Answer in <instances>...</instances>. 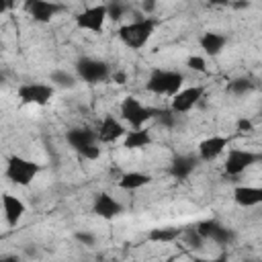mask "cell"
I'll return each mask as SVG.
<instances>
[{"instance_id": "obj_1", "label": "cell", "mask_w": 262, "mask_h": 262, "mask_svg": "<svg viewBox=\"0 0 262 262\" xmlns=\"http://www.w3.org/2000/svg\"><path fill=\"white\" fill-rule=\"evenodd\" d=\"M154 29H156V20H154V18H149V16H139V18H135V20H131V23H127V25H123V27H119L117 35H119V39H121L127 47H131V49H141V47L149 41V37L154 35Z\"/></svg>"}, {"instance_id": "obj_2", "label": "cell", "mask_w": 262, "mask_h": 262, "mask_svg": "<svg viewBox=\"0 0 262 262\" xmlns=\"http://www.w3.org/2000/svg\"><path fill=\"white\" fill-rule=\"evenodd\" d=\"M184 84V76L174 70H164V68H154L149 72V78L145 82V88L154 94L160 96H174Z\"/></svg>"}, {"instance_id": "obj_3", "label": "cell", "mask_w": 262, "mask_h": 262, "mask_svg": "<svg viewBox=\"0 0 262 262\" xmlns=\"http://www.w3.org/2000/svg\"><path fill=\"white\" fill-rule=\"evenodd\" d=\"M41 172V164L29 160V158H23V156H10L6 160V178L16 184V186H29L35 176Z\"/></svg>"}, {"instance_id": "obj_4", "label": "cell", "mask_w": 262, "mask_h": 262, "mask_svg": "<svg viewBox=\"0 0 262 262\" xmlns=\"http://www.w3.org/2000/svg\"><path fill=\"white\" fill-rule=\"evenodd\" d=\"M156 111L154 106H145L139 102V98L135 96H127L123 98L121 102V119L125 123L131 125V129H137V127H143L147 121H151L156 117Z\"/></svg>"}, {"instance_id": "obj_5", "label": "cell", "mask_w": 262, "mask_h": 262, "mask_svg": "<svg viewBox=\"0 0 262 262\" xmlns=\"http://www.w3.org/2000/svg\"><path fill=\"white\" fill-rule=\"evenodd\" d=\"M76 76L86 84H98L111 78V66L102 59L82 57L76 61Z\"/></svg>"}, {"instance_id": "obj_6", "label": "cell", "mask_w": 262, "mask_h": 262, "mask_svg": "<svg viewBox=\"0 0 262 262\" xmlns=\"http://www.w3.org/2000/svg\"><path fill=\"white\" fill-rule=\"evenodd\" d=\"M16 96L20 98V102L25 104H37L43 106L51 100L53 96V86L51 84H43V82H27L20 84L16 88Z\"/></svg>"}, {"instance_id": "obj_7", "label": "cell", "mask_w": 262, "mask_h": 262, "mask_svg": "<svg viewBox=\"0 0 262 262\" xmlns=\"http://www.w3.org/2000/svg\"><path fill=\"white\" fill-rule=\"evenodd\" d=\"M194 229L205 237V239H211L219 246H227L235 239V231L223 223H219L217 219H203L194 225Z\"/></svg>"}, {"instance_id": "obj_8", "label": "cell", "mask_w": 262, "mask_h": 262, "mask_svg": "<svg viewBox=\"0 0 262 262\" xmlns=\"http://www.w3.org/2000/svg\"><path fill=\"white\" fill-rule=\"evenodd\" d=\"M106 18H108V16H106V6H104V4L88 6V8H84L82 12L76 14V27L100 35V33L104 31Z\"/></svg>"}, {"instance_id": "obj_9", "label": "cell", "mask_w": 262, "mask_h": 262, "mask_svg": "<svg viewBox=\"0 0 262 262\" xmlns=\"http://www.w3.org/2000/svg\"><path fill=\"white\" fill-rule=\"evenodd\" d=\"M25 10L37 23H51L59 12L66 10V6L53 0H25Z\"/></svg>"}, {"instance_id": "obj_10", "label": "cell", "mask_w": 262, "mask_h": 262, "mask_svg": "<svg viewBox=\"0 0 262 262\" xmlns=\"http://www.w3.org/2000/svg\"><path fill=\"white\" fill-rule=\"evenodd\" d=\"M205 96V88L203 86H188V88H180L170 102V111L176 115L188 113L192 106H196L201 102V98Z\"/></svg>"}, {"instance_id": "obj_11", "label": "cell", "mask_w": 262, "mask_h": 262, "mask_svg": "<svg viewBox=\"0 0 262 262\" xmlns=\"http://www.w3.org/2000/svg\"><path fill=\"white\" fill-rule=\"evenodd\" d=\"M260 160L258 154L250 151V149H229L227 158H225V174L229 176H239L242 172H246L252 164H256Z\"/></svg>"}, {"instance_id": "obj_12", "label": "cell", "mask_w": 262, "mask_h": 262, "mask_svg": "<svg viewBox=\"0 0 262 262\" xmlns=\"http://www.w3.org/2000/svg\"><path fill=\"white\" fill-rule=\"evenodd\" d=\"M125 133H127L125 125L119 119H115V115H104L96 129V137L100 143H113V141L121 139Z\"/></svg>"}, {"instance_id": "obj_13", "label": "cell", "mask_w": 262, "mask_h": 262, "mask_svg": "<svg viewBox=\"0 0 262 262\" xmlns=\"http://www.w3.org/2000/svg\"><path fill=\"white\" fill-rule=\"evenodd\" d=\"M92 213L102 217V219H115L123 213V205L111 196L108 192H98L94 196V203H92Z\"/></svg>"}, {"instance_id": "obj_14", "label": "cell", "mask_w": 262, "mask_h": 262, "mask_svg": "<svg viewBox=\"0 0 262 262\" xmlns=\"http://www.w3.org/2000/svg\"><path fill=\"white\" fill-rule=\"evenodd\" d=\"M231 143V137H225V135H213V137H207L199 143V160H205V162H213L215 158H219L225 147Z\"/></svg>"}, {"instance_id": "obj_15", "label": "cell", "mask_w": 262, "mask_h": 262, "mask_svg": "<svg viewBox=\"0 0 262 262\" xmlns=\"http://www.w3.org/2000/svg\"><path fill=\"white\" fill-rule=\"evenodd\" d=\"M0 203H2V213H4V219H6L8 227H16L18 221L23 219V215L27 213L25 203L18 196L10 194V192H4L0 196Z\"/></svg>"}, {"instance_id": "obj_16", "label": "cell", "mask_w": 262, "mask_h": 262, "mask_svg": "<svg viewBox=\"0 0 262 262\" xmlns=\"http://www.w3.org/2000/svg\"><path fill=\"white\" fill-rule=\"evenodd\" d=\"M196 164H199V158H196V156L180 154V156H174V158H172L168 172H170V176H174L176 180H184V178H188V176L194 172Z\"/></svg>"}, {"instance_id": "obj_17", "label": "cell", "mask_w": 262, "mask_h": 262, "mask_svg": "<svg viewBox=\"0 0 262 262\" xmlns=\"http://www.w3.org/2000/svg\"><path fill=\"white\" fill-rule=\"evenodd\" d=\"M66 141L70 143L72 149H82L86 145H92V143H98V137H96V131L90 129V127H74L66 133Z\"/></svg>"}, {"instance_id": "obj_18", "label": "cell", "mask_w": 262, "mask_h": 262, "mask_svg": "<svg viewBox=\"0 0 262 262\" xmlns=\"http://www.w3.org/2000/svg\"><path fill=\"white\" fill-rule=\"evenodd\" d=\"M233 201L239 207H256L262 203V188L260 186H235Z\"/></svg>"}, {"instance_id": "obj_19", "label": "cell", "mask_w": 262, "mask_h": 262, "mask_svg": "<svg viewBox=\"0 0 262 262\" xmlns=\"http://www.w3.org/2000/svg\"><path fill=\"white\" fill-rule=\"evenodd\" d=\"M199 43H201V47L205 49V53H207V55H219V53L223 51L225 43H227V37H225V35H221V33L207 31L205 35H201Z\"/></svg>"}, {"instance_id": "obj_20", "label": "cell", "mask_w": 262, "mask_h": 262, "mask_svg": "<svg viewBox=\"0 0 262 262\" xmlns=\"http://www.w3.org/2000/svg\"><path fill=\"white\" fill-rule=\"evenodd\" d=\"M151 182V176L145 174V172H137V170H131V172H123L119 176V186L123 190H137L145 184Z\"/></svg>"}, {"instance_id": "obj_21", "label": "cell", "mask_w": 262, "mask_h": 262, "mask_svg": "<svg viewBox=\"0 0 262 262\" xmlns=\"http://www.w3.org/2000/svg\"><path fill=\"white\" fill-rule=\"evenodd\" d=\"M123 145L127 149H141V147H147L151 143V135L143 129V127H137V129H131L123 135Z\"/></svg>"}, {"instance_id": "obj_22", "label": "cell", "mask_w": 262, "mask_h": 262, "mask_svg": "<svg viewBox=\"0 0 262 262\" xmlns=\"http://www.w3.org/2000/svg\"><path fill=\"white\" fill-rule=\"evenodd\" d=\"M180 233H182L180 227H154L147 233V239L154 244H170V242L180 239Z\"/></svg>"}, {"instance_id": "obj_23", "label": "cell", "mask_w": 262, "mask_h": 262, "mask_svg": "<svg viewBox=\"0 0 262 262\" xmlns=\"http://www.w3.org/2000/svg\"><path fill=\"white\" fill-rule=\"evenodd\" d=\"M49 84L53 88H61V90H72L78 84V76H74L72 72L66 70H53L49 74Z\"/></svg>"}, {"instance_id": "obj_24", "label": "cell", "mask_w": 262, "mask_h": 262, "mask_svg": "<svg viewBox=\"0 0 262 262\" xmlns=\"http://www.w3.org/2000/svg\"><path fill=\"white\" fill-rule=\"evenodd\" d=\"M180 239H184V244H186L188 248H192V250H201V248L205 246V237H203L194 227H186V229H182Z\"/></svg>"}, {"instance_id": "obj_25", "label": "cell", "mask_w": 262, "mask_h": 262, "mask_svg": "<svg viewBox=\"0 0 262 262\" xmlns=\"http://www.w3.org/2000/svg\"><path fill=\"white\" fill-rule=\"evenodd\" d=\"M104 6H106V16L113 18V20H121L129 12V4L125 0H111Z\"/></svg>"}, {"instance_id": "obj_26", "label": "cell", "mask_w": 262, "mask_h": 262, "mask_svg": "<svg viewBox=\"0 0 262 262\" xmlns=\"http://www.w3.org/2000/svg\"><path fill=\"white\" fill-rule=\"evenodd\" d=\"M252 90H254V82H252L250 78H235V80H231V82L227 84V92L237 94V96L248 94V92H252Z\"/></svg>"}, {"instance_id": "obj_27", "label": "cell", "mask_w": 262, "mask_h": 262, "mask_svg": "<svg viewBox=\"0 0 262 262\" xmlns=\"http://www.w3.org/2000/svg\"><path fill=\"white\" fill-rule=\"evenodd\" d=\"M154 119H158V121H160V125H164V127H174V125H176V113H172V111L158 108Z\"/></svg>"}, {"instance_id": "obj_28", "label": "cell", "mask_w": 262, "mask_h": 262, "mask_svg": "<svg viewBox=\"0 0 262 262\" xmlns=\"http://www.w3.org/2000/svg\"><path fill=\"white\" fill-rule=\"evenodd\" d=\"M78 156H80L82 160H98V158H100V147H98V143L86 145V147L78 149Z\"/></svg>"}, {"instance_id": "obj_29", "label": "cell", "mask_w": 262, "mask_h": 262, "mask_svg": "<svg viewBox=\"0 0 262 262\" xmlns=\"http://www.w3.org/2000/svg\"><path fill=\"white\" fill-rule=\"evenodd\" d=\"M186 66L190 70H196V72H207V61L201 57V55H190L186 59Z\"/></svg>"}, {"instance_id": "obj_30", "label": "cell", "mask_w": 262, "mask_h": 262, "mask_svg": "<svg viewBox=\"0 0 262 262\" xmlns=\"http://www.w3.org/2000/svg\"><path fill=\"white\" fill-rule=\"evenodd\" d=\"M74 237H76L82 246H94V244H96V235L90 233V231H76Z\"/></svg>"}, {"instance_id": "obj_31", "label": "cell", "mask_w": 262, "mask_h": 262, "mask_svg": "<svg viewBox=\"0 0 262 262\" xmlns=\"http://www.w3.org/2000/svg\"><path fill=\"white\" fill-rule=\"evenodd\" d=\"M156 8H158V0H141V10H143V14H154L156 12Z\"/></svg>"}, {"instance_id": "obj_32", "label": "cell", "mask_w": 262, "mask_h": 262, "mask_svg": "<svg viewBox=\"0 0 262 262\" xmlns=\"http://www.w3.org/2000/svg\"><path fill=\"white\" fill-rule=\"evenodd\" d=\"M252 129H254V125H252V121H250V119H246V117L237 119V131L248 133V131H252Z\"/></svg>"}, {"instance_id": "obj_33", "label": "cell", "mask_w": 262, "mask_h": 262, "mask_svg": "<svg viewBox=\"0 0 262 262\" xmlns=\"http://www.w3.org/2000/svg\"><path fill=\"white\" fill-rule=\"evenodd\" d=\"M113 80H115L117 84H125V82H127V74H125V72H115V74H113Z\"/></svg>"}, {"instance_id": "obj_34", "label": "cell", "mask_w": 262, "mask_h": 262, "mask_svg": "<svg viewBox=\"0 0 262 262\" xmlns=\"http://www.w3.org/2000/svg\"><path fill=\"white\" fill-rule=\"evenodd\" d=\"M231 6L239 10V8H248V6H250V2H248V0H237V2H235V0H231Z\"/></svg>"}, {"instance_id": "obj_35", "label": "cell", "mask_w": 262, "mask_h": 262, "mask_svg": "<svg viewBox=\"0 0 262 262\" xmlns=\"http://www.w3.org/2000/svg\"><path fill=\"white\" fill-rule=\"evenodd\" d=\"M207 2L213 6H229L231 4V0H207Z\"/></svg>"}, {"instance_id": "obj_36", "label": "cell", "mask_w": 262, "mask_h": 262, "mask_svg": "<svg viewBox=\"0 0 262 262\" xmlns=\"http://www.w3.org/2000/svg\"><path fill=\"white\" fill-rule=\"evenodd\" d=\"M14 2H16V0H2V4H4V8H6V10H10V8L14 6Z\"/></svg>"}, {"instance_id": "obj_37", "label": "cell", "mask_w": 262, "mask_h": 262, "mask_svg": "<svg viewBox=\"0 0 262 262\" xmlns=\"http://www.w3.org/2000/svg\"><path fill=\"white\" fill-rule=\"evenodd\" d=\"M27 256H37V250L35 248H27Z\"/></svg>"}, {"instance_id": "obj_38", "label": "cell", "mask_w": 262, "mask_h": 262, "mask_svg": "<svg viewBox=\"0 0 262 262\" xmlns=\"http://www.w3.org/2000/svg\"><path fill=\"white\" fill-rule=\"evenodd\" d=\"M6 8H4V4H2V0H0V16H2V12H4Z\"/></svg>"}, {"instance_id": "obj_39", "label": "cell", "mask_w": 262, "mask_h": 262, "mask_svg": "<svg viewBox=\"0 0 262 262\" xmlns=\"http://www.w3.org/2000/svg\"><path fill=\"white\" fill-rule=\"evenodd\" d=\"M2 239H4V235H2V233H0V242H2Z\"/></svg>"}, {"instance_id": "obj_40", "label": "cell", "mask_w": 262, "mask_h": 262, "mask_svg": "<svg viewBox=\"0 0 262 262\" xmlns=\"http://www.w3.org/2000/svg\"><path fill=\"white\" fill-rule=\"evenodd\" d=\"M0 209H2V203H0Z\"/></svg>"}]
</instances>
